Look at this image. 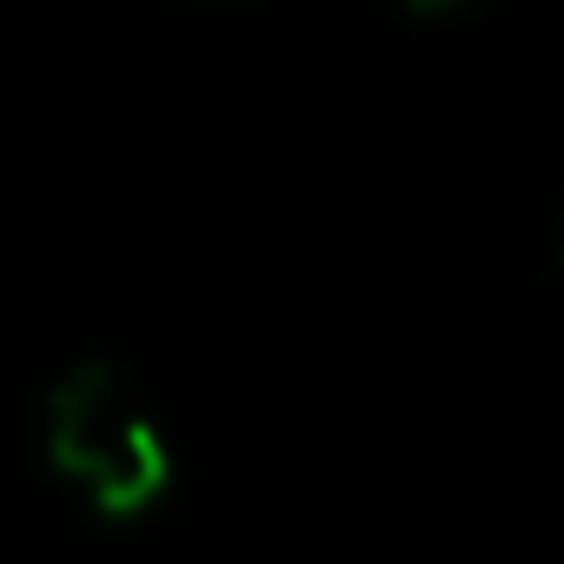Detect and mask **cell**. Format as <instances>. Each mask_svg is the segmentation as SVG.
Returning a JSON list of instances; mask_svg holds the SVG:
<instances>
[{
    "label": "cell",
    "instance_id": "cell-2",
    "mask_svg": "<svg viewBox=\"0 0 564 564\" xmlns=\"http://www.w3.org/2000/svg\"><path fill=\"white\" fill-rule=\"evenodd\" d=\"M399 14H412V21H445V14H458L465 0H392Z\"/></svg>",
    "mask_w": 564,
    "mask_h": 564
},
{
    "label": "cell",
    "instance_id": "cell-3",
    "mask_svg": "<svg viewBox=\"0 0 564 564\" xmlns=\"http://www.w3.org/2000/svg\"><path fill=\"white\" fill-rule=\"evenodd\" d=\"M557 259H564V232H557Z\"/></svg>",
    "mask_w": 564,
    "mask_h": 564
},
{
    "label": "cell",
    "instance_id": "cell-1",
    "mask_svg": "<svg viewBox=\"0 0 564 564\" xmlns=\"http://www.w3.org/2000/svg\"><path fill=\"white\" fill-rule=\"evenodd\" d=\"M41 458L94 518H147L173 491V452L147 399L107 359L67 366L41 399Z\"/></svg>",
    "mask_w": 564,
    "mask_h": 564
}]
</instances>
